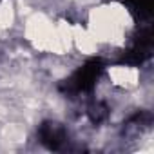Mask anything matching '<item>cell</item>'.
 Listing matches in <instances>:
<instances>
[{
    "label": "cell",
    "instance_id": "cell-1",
    "mask_svg": "<svg viewBox=\"0 0 154 154\" xmlns=\"http://www.w3.org/2000/svg\"><path fill=\"white\" fill-rule=\"evenodd\" d=\"M84 27L103 53L127 49L136 33V17L120 0H96L84 11Z\"/></svg>",
    "mask_w": 154,
    "mask_h": 154
},
{
    "label": "cell",
    "instance_id": "cell-2",
    "mask_svg": "<svg viewBox=\"0 0 154 154\" xmlns=\"http://www.w3.org/2000/svg\"><path fill=\"white\" fill-rule=\"evenodd\" d=\"M103 80L107 85L118 93L125 94H134L140 89H143V71L138 65L131 63H112L105 69L103 72Z\"/></svg>",
    "mask_w": 154,
    "mask_h": 154
}]
</instances>
